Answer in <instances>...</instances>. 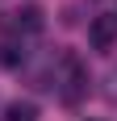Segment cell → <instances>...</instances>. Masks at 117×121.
I'll use <instances>...</instances> for the list:
<instances>
[{"mask_svg": "<svg viewBox=\"0 0 117 121\" xmlns=\"http://www.w3.org/2000/svg\"><path fill=\"white\" fill-rule=\"evenodd\" d=\"M58 67H63V71H54V88H58V96L67 100V104H75V100L88 92V67H84L75 54H63Z\"/></svg>", "mask_w": 117, "mask_h": 121, "instance_id": "6da1fadb", "label": "cell"}, {"mask_svg": "<svg viewBox=\"0 0 117 121\" xmlns=\"http://www.w3.org/2000/svg\"><path fill=\"white\" fill-rule=\"evenodd\" d=\"M9 34H38L42 25H46V17H42V4H21L17 13H9Z\"/></svg>", "mask_w": 117, "mask_h": 121, "instance_id": "7a4b0ae2", "label": "cell"}, {"mask_svg": "<svg viewBox=\"0 0 117 121\" xmlns=\"http://www.w3.org/2000/svg\"><path fill=\"white\" fill-rule=\"evenodd\" d=\"M4 121H38V104H29V100H13L9 109H4Z\"/></svg>", "mask_w": 117, "mask_h": 121, "instance_id": "277c9868", "label": "cell"}, {"mask_svg": "<svg viewBox=\"0 0 117 121\" xmlns=\"http://www.w3.org/2000/svg\"><path fill=\"white\" fill-rule=\"evenodd\" d=\"M88 42H92V50H113V42H117V17H96V21L88 25Z\"/></svg>", "mask_w": 117, "mask_h": 121, "instance_id": "3957f363", "label": "cell"}]
</instances>
